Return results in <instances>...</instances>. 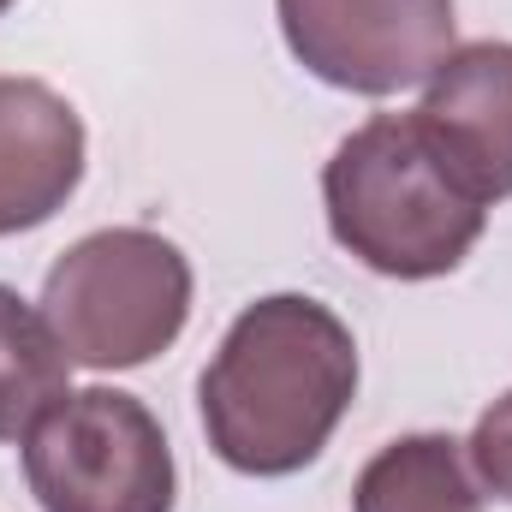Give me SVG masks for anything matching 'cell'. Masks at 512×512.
<instances>
[{
    "mask_svg": "<svg viewBox=\"0 0 512 512\" xmlns=\"http://www.w3.org/2000/svg\"><path fill=\"white\" fill-rule=\"evenodd\" d=\"M352 512H483L465 441L441 429L387 441L352 483Z\"/></svg>",
    "mask_w": 512,
    "mask_h": 512,
    "instance_id": "8",
    "label": "cell"
},
{
    "mask_svg": "<svg viewBox=\"0 0 512 512\" xmlns=\"http://www.w3.org/2000/svg\"><path fill=\"white\" fill-rule=\"evenodd\" d=\"M292 60L346 90L399 96L453 54V0H274Z\"/></svg>",
    "mask_w": 512,
    "mask_h": 512,
    "instance_id": "5",
    "label": "cell"
},
{
    "mask_svg": "<svg viewBox=\"0 0 512 512\" xmlns=\"http://www.w3.org/2000/svg\"><path fill=\"white\" fill-rule=\"evenodd\" d=\"M84 120L42 78H0V239L66 209L84 179Z\"/></svg>",
    "mask_w": 512,
    "mask_h": 512,
    "instance_id": "7",
    "label": "cell"
},
{
    "mask_svg": "<svg viewBox=\"0 0 512 512\" xmlns=\"http://www.w3.org/2000/svg\"><path fill=\"white\" fill-rule=\"evenodd\" d=\"M191 262L155 227L84 233L42 280V316L72 364L137 370L191 322Z\"/></svg>",
    "mask_w": 512,
    "mask_h": 512,
    "instance_id": "3",
    "label": "cell"
},
{
    "mask_svg": "<svg viewBox=\"0 0 512 512\" xmlns=\"http://www.w3.org/2000/svg\"><path fill=\"white\" fill-rule=\"evenodd\" d=\"M417 120L483 203L512 197V42L453 48L435 66Z\"/></svg>",
    "mask_w": 512,
    "mask_h": 512,
    "instance_id": "6",
    "label": "cell"
},
{
    "mask_svg": "<svg viewBox=\"0 0 512 512\" xmlns=\"http://www.w3.org/2000/svg\"><path fill=\"white\" fill-rule=\"evenodd\" d=\"M465 459H471L477 483L512 507V393H501V399L477 417V429H471V441H465Z\"/></svg>",
    "mask_w": 512,
    "mask_h": 512,
    "instance_id": "10",
    "label": "cell"
},
{
    "mask_svg": "<svg viewBox=\"0 0 512 512\" xmlns=\"http://www.w3.org/2000/svg\"><path fill=\"white\" fill-rule=\"evenodd\" d=\"M24 483L42 512H173L179 495L155 411L120 387L66 393L24 435Z\"/></svg>",
    "mask_w": 512,
    "mask_h": 512,
    "instance_id": "4",
    "label": "cell"
},
{
    "mask_svg": "<svg viewBox=\"0 0 512 512\" xmlns=\"http://www.w3.org/2000/svg\"><path fill=\"white\" fill-rule=\"evenodd\" d=\"M328 233L387 280L453 274L489 227V203L459 179L417 114H376L322 167Z\"/></svg>",
    "mask_w": 512,
    "mask_h": 512,
    "instance_id": "2",
    "label": "cell"
},
{
    "mask_svg": "<svg viewBox=\"0 0 512 512\" xmlns=\"http://www.w3.org/2000/svg\"><path fill=\"white\" fill-rule=\"evenodd\" d=\"M6 6H12V0H0V18H6Z\"/></svg>",
    "mask_w": 512,
    "mask_h": 512,
    "instance_id": "11",
    "label": "cell"
},
{
    "mask_svg": "<svg viewBox=\"0 0 512 512\" xmlns=\"http://www.w3.org/2000/svg\"><path fill=\"white\" fill-rule=\"evenodd\" d=\"M358 399L352 328L304 292H268L239 310L197 382L203 435L239 477H292L322 459Z\"/></svg>",
    "mask_w": 512,
    "mask_h": 512,
    "instance_id": "1",
    "label": "cell"
},
{
    "mask_svg": "<svg viewBox=\"0 0 512 512\" xmlns=\"http://www.w3.org/2000/svg\"><path fill=\"white\" fill-rule=\"evenodd\" d=\"M72 393V358L48 316L0 286V441H24Z\"/></svg>",
    "mask_w": 512,
    "mask_h": 512,
    "instance_id": "9",
    "label": "cell"
}]
</instances>
